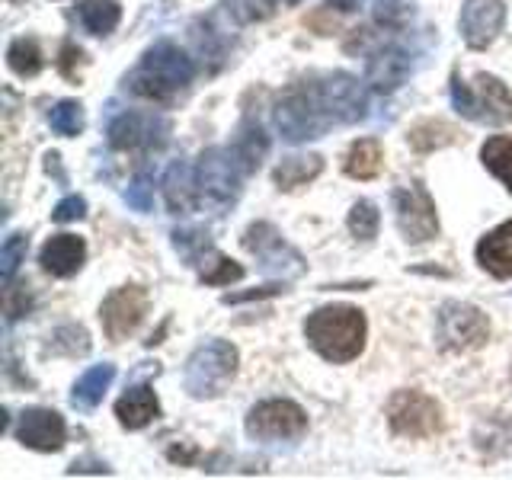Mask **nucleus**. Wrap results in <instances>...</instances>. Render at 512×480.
<instances>
[{
	"label": "nucleus",
	"mask_w": 512,
	"mask_h": 480,
	"mask_svg": "<svg viewBox=\"0 0 512 480\" xmlns=\"http://www.w3.org/2000/svg\"><path fill=\"white\" fill-rule=\"evenodd\" d=\"M192 77H196L192 58L170 39H160L144 52V58L138 61V68L128 74L125 84L132 93L144 96V100L170 103L176 93L192 84Z\"/></svg>",
	"instance_id": "1"
},
{
	"label": "nucleus",
	"mask_w": 512,
	"mask_h": 480,
	"mask_svg": "<svg viewBox=\"0 0 512 480\" xmlns=\"http://www.w3.org/2000/svg\"><path fill=\"white\" fill-rule=\"evenodd\" d=\"M304 336L327 362H352L365 349V314L349 304H330L304 320Z\"/></svg>",
	"instance_id": "2"
},
{
	"label": "nucleus",
	"mask_w": 512,
	"mask_h": 480,
	"mask_svg": "<svg viewBox=\"0 0 512 480\" xmlns=\"http://www.w3.org/2000/svg\"><path fill=\"white\" fill-rule=\"evenodd\" d=\"M333 125L336 122L327 109L324 93H320L317 74L292 84L282 93V100L276 103V128H279L282 141H288V144L324 138Z\"/></svg>",
	"instance_id": "3"
},
{
	"label": "nucleus",
	"mask_w": 512,
	"mask_h": 480,
	"mask_svg": "<svg viewBox=\"0 0 512 480\" xmlns=\"http://www.w3.org/2000/svg\"><path fill=\"white\" fill-rule=\"evenodd\" d=\"M452 106L458 116L471 119V122H487V125H506L512 122V93L506 84L493 74H477L474 87L464 84L458 74H452Z\"/></svg>",
	"instance_id": "4"
},
{
	"label": "nucleus",
	"mask_w": 512,
	"mask_h": 480,
	"mask_svg": "<svg viewBox=\"0 0 512 480\" xmlns=\"http://www.w3.org/2000/svg\"><path fill=\"white\" fill-rule=\"evenodd\" d=\"M237 375V349L224 340H205L183 368V384L192 397H218Z\"/></svg>",
	"instance_id": "5"
},
{
	"label": "nucleus",
	"mask_w": 512,
	"mask_h": 480,
	"mask_svg": "<svg viewBox=\"0 0 512 480\" xmlns=\"http://www.w3.org/2000/svg\"><path fill=\"white\" fill-rule=\"evenodd\" d=\"M240 176L244 170L234 160L231 148H208L196 167L199 202L215 208V215H224L240 199Z\"/></svg>",
	"instance_id": "6"
},
{
	"label": "nucleus",
	"mask_w": 512,
	"mask_h": 480,
	"mask_svg": "<svg viewBox=\"0 0 512 480\" xmlns=\"http://www.w3.org/2000/svg\"><path fill=\"white\" fill-rule=\"evenodd\" d=\"M490 336L487 314L464 301H445L436 317V340L448 352H471L480 349Z\"/></svg>",
	"instance_id": "7"
},
{
	"label": "nucleus",
	"mask_w": 512,
	"mask_h": 480,
	"mask_svg": "<svg viewBox=\"0 0 512 480\" xmlns=\"http://www.w3.org/2000/svg\"><path fill=\"white\" fill-rule=\"evenodd\" d=\"M244 247L247 253L256 256V263L266 272V276H276V279H298L304 276V256L285 244V237L272 228L269 221H256L244 231Z\"/></svg>",
	"instance_id": "8"
},
{
	"label": "nucleus",
	"mask_w": 512,
	"mask_h": 480,
	"mask_svg": "<svg viewBox=\"0 0 512 480\" xmlns=\"http://www.w3.org/2000/svg\"><path fill=\"white\" fill-rule=\"evenodd\" d=\"M247 436L256 442L301 439L308 432V413L295 400H263L247 413Z\"/></svg>",
	"instance_id": "9"
},
{
	"label": "nucleus",
	"mask_w": 512,
	"mask_h": 480,
	"mask_svg": "<svg viewBox=\"0 0 512 480\" xmlns=\"http://www.w3.org/2000/svg\"><path fill=\"white\" fill-rule=\"evenodd\" d=\"M388 423L397 436L429 439L442 429V407L423 391H397L388 400Z\"/></svg>",
	"instance_id": "10"
},
{
	"label": "nucleus",
	"mask_w": 512,
	"mask_h": 480,
	"mask_svg": "<svg viewBox=\"0 0 512 480\" xmlns=\"http://www.w3.org/2000/svg\"><path fill=\"white\" fill-rule=\"evenodd\" d=\"M394 218L407 244H426V240L439 234L436 202H432V196L420 183L400 186L394 192Z\"/></svg>",
	"instance_id": "11"
},
{
	"label": "nucleus",
	"mask_w": 512,
	"mask_h": 480,
	"mask_svg": "<svg viewBox=\"0 0 512 480\" xmlns=\"http://www.w3.org/2000/svg\"><path fill=\"white\" fill-rule=\"evenodd\" d=\"M144 314H148V292L141 285H122L116 288L100 308V320H103V330L112 343H122L125 336H132Z\"/></svg>",
	"instance_id": "12"
},
{
	"label": "nucleus",
	"mask_w": 512,
	"mask_h": 480,
	"mask_svg": "<svg viewBox=\"0 0 512 480\" xmlns=\"http://www.w3.org/2000/svg\"><path fill=\"white\" fill-rule=\"evenodd\" d=\"M106 135L112 148L119 151L160 148V144H167L170 122L164 116H154V112H122V116L109 122Z\"/></svg>",
	"instance_id": "13"
},
{
	"label": "nucleus",
	"mask_w": 512,
	"mask_h": 480,
	"mask_svg": "<svg viewBox=\"0 0 512 480\" xmlns=\"http://www.w3.org/2000/svg\"><path fill=\"white\" fill-rule=\"evenodd\" d=\"M317 77H320V93H324L327 109L336 125H352V122L365 119L368 100H365V90L356 77L346 71L317 74Z\"/></svg>",
	"instance_id": "14"
},
{
	"label": "nucleus",
	"mask_w": 512,
	"mask_h": 480,
	"mask_svg": "<svg viewBox=\"0 0 512 480\" xmlns=\"http://www.w3.org/2000/svg\"><path fill=\"white\" fill-rule=\"evenodd\" d=\"M503 23H506L503 0H464L461 16H458L461 39L468 48H474V52L487 48L496 36H500Z\"/></svg>",
	"instance_id": "15"
},
{
	"label": "nucleus",
	"mask_w": 512,
	"mask_h": 480,
	"mask_svg": "<svg viewBox=\"0 0 512 480\" xmlns=\"http://www.w3.org/2000/svg\"><path fill=\"white\" fill-rule=\"evenodd\" d=\"M16 439L26 448H36V452H61L64 439H68V426H64L61 413L32 407L23 410L20 423H16Z\"/></svg>",
	"instance_id": "16"
},
{
	"label": "nucleus",
	"mask_w": 512,
	"mask_h": 480,
	"mask_svg": "<svg viewBox=\"0 0 512 480\" xmlns=\"http://www.w3.org/2000/svg\"><path fill=\"white\" fill-rule=\"evenodd\" d=\"M413 71V58L404 45H381L368 55L365 64V80L372 84V90L378 93H391L397 90Z\"/></svg>",
	"instance_id": "17"
},
{
	"label": "nucleus",
	"mask_w": 512,
	"mask_h": 480,
	"mask_svg": "<svg viewBox=\"0 0 512 480\" xmlns=\"http://www.w3.org/2000/svg\"><path fill=\"white\" fill-rule=\"evenodd\" d=\"M87 260V244L84 237L74 234H55L52 240H45V247L39 253V263L45 272H52L58 279H68L74 272L84 266Z\"/></svg>",
	"instance_id": "18"
},
{
	"label": "nucleus",
	"mask_w": 512,
	"mask_h": 480,
	"mask_svg": "<svg viewBox=\"0 0 512 480\" xmlns=\"http://www.w3.org/2000/svg\"><path fill=\"white\" fill-rule=\"evenodd\" d=\"M231 154H234V160L240 164V170H244V176L247 173H256L260 170V164H263V157L269 154V135H266V128L256 122V119H244L237 125V135H234V141H231Z\"/></svg>",
	"instance_id": "19"
},
{
	"label": "nucleus",
	"mask_w": 512,
	"mask_h": 480,
	"mask_svg": "<svg viewBox=\"0 0 512 480\" xmlns=\"http://www.w3.org/2000/svg\"><path fill=\"white\" fill-rule=\"evenodd\" d=\"M477 263L496 279H512V221L500 224L477 244Z\"/></svg>",
	"instance_id": "20"
},
{
	"label": "nucleus",
	"mask_w": 512,
	"mask_h": 480,
	"mask_svg": "<svg viewBox=\"0 0 512 480\" xmlns=\"http://www.w3.org/2000/svg\"><path fill=\"white\" fill-rule=\"evenodd\" d=\"M116 416H119V423L125 429H144L160 416L157 394L148 388V384H135V388H128L116 400Z\"/></svg>",
	"instance_id": "21"
},
{
	"label": "nucleus",
	"mask_w": 512,
	"mask_h": 480,
	"mask_svg": "<svg viewBox=\"0 0 512 480\" xmlns=\"http://www.w3.org/2000/svg\"><path fill=\"white\" fill-rule=\"evenodd\" d=\"M164 196L173 215H186L199 205V183H196V170H192L186 160H176L164 176Z\"/></svg>",
	"instance_id": "22"
},
{
	"label": "nucleus",
	"mask_w": 512,
	"mask_h": 480,
	"mask_svg": "<svg viewBox=\"0 0 512 480\" xmlns=\"http://www.w3.org/2000/svg\"><path fill=\"white\" fill-rule=\"evenodd\" d=\"M324 173V157L320 154H292V157H282V164L272 170V183L279 189H298L304 183L317 180Z\"/></svg>",
	"instance_id": "23"
},
{
	"label": "nucleus",
	"mask_w": 512,
	"mask_h": 480,
	"mask_svg": "<svg viewBox=\"0 0 512 480\" xmlns=\"http://www.w3.org/2000/svg\"><path fill=\"white\" fill-rule=\"evenodd\" d=\"M112 378H116V365H112V362L93 365L90 372H84V375L77 378L74 394H71V404L77 410H93L103 400V394L109 391Z\"/></svg>",
	"instance_id": "24"
},
{
	"label": "nucleus",
	"mask_w": 512,
	"mask_h": 480,
	"mask_svg": "<svg viewBox=\"0 0 512 480\" xmlns=\"http://www.w3.org/2000/svg\"><path fill=\"white\" fill-rule=\"evenodd\" d=\"M384 164V154H381V141L378 138H362L349 148L346 160H343V170L352 180H375L381 173Z\"/></svg>",
	"instance_id": "25"
},
{
	"label": "nucleus",
	"mask_w": 512,
	"mask_h": 480,
	"mask_svg": "<svg viewBox=\"0 0 512 480\" xmlns=\"http://www.w3.org/2000/svg\"><path fill=\"white\" fill-rule=\"evenodd\" d=\"M77 16L90 36H109L112 29L119 26V7L112 0H80Z\"/></svg>",
	"instance_id": "26"
},
{
	"label": "nucleus",
	"mask_w": 512,
	"mask_h": 480,
	"mask_svg": "<svg viewBox=\"0 0 512 480\" xmlns=\"http://www.w3.org/2000/svg\"><path fill=\"white\" fill-rule=\"evenodd\" d=\"M480 160H484V167L496 180H503L506 189L512 192V141L506 135H493L484 148H480Z\"/></svg>",
	"instance_id": "27"
},
{
	"label": "nucleus",
	"mask_w": 512,
	"mask_h": 480,
	"mask_svg": "<svg viewBox=\"0 0 512 480\" xmlns=\"http://www.w3.org/2000/svg\"><path fill=\"white\" fill-rule=\"evenodd\" d=\"M7 64H10V71L13 74H20V77H36L42 71V48L36 39H13L10 48H7Z\"/></svg>",
	"instance_id": "28"
},
{
	"label": "nucleus",
	"mask_w": 512,
	"mask_h": 480,
	"mask_svg": "<svg viewBox=\"0 0 512 480\" xmlns=\"http://www.w3.org/2000/svg\"><path fill=\"white\" fill-rule=\"evenodd\" d=\"M452 141H455V128L445 122H436V119H426L410 132V148L423 151V154L445 148V144H452Z\"/></svg>",
	"instance_id": "29"
},
{
	"label": "nucleus",
	"mask_w": 512,
	"mask_h": 480,
	"mask_svg": "<svg viewBox=\"0 0 512 480\" xmlns=\"http://www.w3.org/2000/svg\"><path fill=\"white\" fill-rule=\"evenodd\" d=\"M196 269H199V276H202L205 285H231L237 279H244V266H237L234 260L221 256L218 250L208 253Z\"/></svg>",
	"instance_id": "30"
},
{
	"label": "nucleus",
	"mask_w": 512,
	"mask_h": 480,
	"mask_svg": "<svg viewBox=\"0 0 512 480\" xmlns=\"http://www.w3.org/2000/svg\"><path fill=\"white\" fill-rule=\"evenodd\" d=\"M173 247H176V253H180L189 266H199L205 256L215 250L212 240H208V234L199 231V228H176L173 231Z\"/></svg>",
	"instance_id": "31"
},
{
	"label": "nucleus",
	"mask_w": 512,
	"mask_h": 480,
	"mask_svg": "<svg viewBox=\"0 0 512 480\" xmlns=\"http://www.w3.org/2000/svg\"><path fill=\"white\" fill-rule=\"evenodd\" d=\"M48 125H52V132H58L64 138L80 135L84 132V106L74 100H61L52 112H48Z\"/></svg>",
	"instance_id": "32"
},
{
	"label": "nucleus",
	"mask_w": 512,
	"mask_h": 480,
	"mask_svg": "<svg viewBox=\"0 0 512 480\" xmlns=\"http://www.w3.org/2000/svg\"><path fill=\"white\" fill-rule=\"evenodd\" d=\"M378 224H381V215H378L375 202L359 199L356 205H352V212H349V234L356 237V240H362V244L375 240Z\"/></svg>",
	"instance_id": "33"
},
{
	"label": "nucleus",
	"mask_w": 512,
	"mask_h": 480,
	"mask_svg": "<svg viewBox=\"0 0 512 480\" xmlns=\"http://www.w3.org/2000/svg\"><path fill=\"white\" fill-rule=\"evenodd\" d=\"M413 0H375V23L384 26V29H407L410 20H413Z\"/></svg>",
	"instance_id": "34"
},
{
	"label": "nucleus",
	"mask_w": 512,
	"mask_h": 480,
	"mask_svg": "<svg viewBox=\"0 0 512 480\" xmlns=\"http://www.w3.org/2000/svg\"><path fill=\"white\" fill-rule=\"evenodd\" d=\"M48 352H58V356H84L90 352V336L84 327L68 324L52 333V343H48Z\"/></svg>",
	"instance_id": "35"
},
{
	"label": "nucleus",
	"mask_w": 512,
	"mask_h": 480,
	"mask_svg": "<svg viewBox=\"0 0 512 480\" xmlns=\"http://www.w3.org/2000/svg\"><path fill=\"white\" fill-rule=\"evenodd\" d=\"M192 42H196L202 58L215 61V68L224 61V55H228V42H224V36L212 23H196V26H192Z\"/></svg>",
	"instance_id": "36"
},
{
	"label": "nucleus",
	"mask_w": 512,
	"mask_h": 480,
	"mask_svg": "<svg viewBox=\"0 0 512 480\" xmlns=\"http://www.w3.org/2000/svg\"><path fill=\"white\" fill-rule=\"evenodd\" d=\"M26 250H29V237L26 234H10L4 240V250H0V266H4V282L10 285L16 269L26 260Z\"/></svg>",
	"instance_id": "37"
},
{
	"label": "nucleus",
	"mask_w": 512,
	"mask_h": 480,
	"mask_svg": "<svg viewBox=\"0 0 512 480\" xmlns=\"http://www.w3.org/2000/svg\"><path fill=\"white\" fill-rule=\"evenodd\" d=\"M228 4L237 23H260L276 13V0H228Z\"/></svg>",
	"instance_id": "38"
},
{
	"label": "nucleus",
	"mask_w": 512,
	"mask_h": 480,
	"mask_svg": "<svg viewBox=\"0 0 512 480\" xmlns=\"http://www.w3.org/2000/svg\"><path fill=\"white\" fill-rule=\"evenodd\" d=\"M125 202L132 205L135 212H151V208H154V180H151V176L138 173L135 180L128 183Z\"/></svg>",
	"instance_id": "39"
},
{
	"label": "nucleus",
	"mask_w": 512,
	"mask_h": 480,
	"mask_svg": "<svg viewBox=\"0 0 512 480\" xmlns=\"http://www.w3.org/2000/svg\"><path fill=\"white\" fill-rule=\"evenodd\" d=\"M87 215V199L84 196H68V199H61L55 205V212H52V221L58 224H71V221H80Z\"/></svg>",
	"instance_id": "40"
},
{
	"label": "nucleus",
	"mask_w": 512,
	"mask_h": 480,
	"mask_svg": "<svg viewBox=\"0 0 512 480\" xmlns=\"http://www.w3.org/2000/svg\"><path fill=\"white\" fill-rule=\"evenodd\" d=\"M285 292L282 285H263V288H256V292H237V295H224L221 301L224 304H240V301H260V298H272V295H279Z\"/></svg>",
	"instance_id": "41"
},
{
	"label": "nucleus",
	"mask_w": 512,
	"mask_h": 480,
	"mask_svg": "<svg viewBox=\"0 0 512 480\" xmlns=\"http://www.w3.org/2000/svg\"><path fill=\"white\" fill-rule=\"evenodd\" d=\"M109 474V468L106 464H90V461H74L71 468H68V474Z\"/></svg>",
	"instance_id": "42"
},
{
	"label": "nucleus",
	"mask_w": 512,
	"mask_h": 480,
	"mask_svg": "<svg viewBox=\"0 0 512 480\" xmlns=\"http://www.w3.org/2000/svg\"><path fill=\"white\" fill-rule=\"evenodd\" d=\"M327 4L333 7V10H340V13H352V10H359L365 0H327Z\"/></svg>",
	"instance_id": "43"
},
{
	"label": "nucleus",
	"mask_w": 512,
	"mask_h": 480,
	"mask_svg": "<svg viewBox=\"0 0 512 480\" xmlns=\"http://www.w3.org/2000/svg\"><path fill=\"white\" fill-rule=\"evenodd\" d=\"M276 4H288V7H292V4H301V0H276Z\"/></svg>",
	"instance_id": "44"
}]
</instances>
